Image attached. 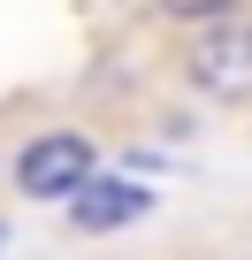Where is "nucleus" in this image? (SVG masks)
Segmentation results:
<instances>
[{"label":"nucleus","instance_id":"39448f33","mask_svg":"<svg viewBox=\"0 0 252 260\" xmlns=\"http://www.w3.org/2000/svg\"><path fill=\"white\" fill-rule=\"evenodd\" d=\"M0 237H8V222H0Z\"/></svg>","mask_w":252,"mask_h":260},{"label":"nucleus","instance_id":"20e7f679","mask_svg":"<svg viewBox=\"0 0 252 260\" xmlns=\"http://www.w3.org/2000/svg\"><path fill=\"white\" fill-rule=\"evenodd\" d=\"M168 23H214V16H237L244 0H153Z\"/></svg>","mask_w":252,"mask_h":260},{"label":"nucleus","instance_id":"f03ea898","mask_svg":"<svg viewBox=\"0 0 252 260\" xmlns=\"http://www.w3.org/2000/svg\"><path fill=\"white\" fill-rule=\"evenodd\" d=\"M92 169H99V138H92V130H39V138H23L16 161H8L16 191L39 199V207H61Z\"/></svg>","mask_w":252,"mask_h":260},{"label":"nucleus","instance_id":"7ed1b4c3","mask_svg":"<svg viewBox=\"0 0 252 260\" xmlns=\"http://www.w3.org/2000/svg\"><path fill=\"white\" fill-rule=\"evenodd\" d=\"M69 230L77 237H115V230H130V222H146V207H153V191L146 184H130V176H107V169H92L69 199Z\"/></svg>","mask_w":252,"mask_h":260},{"label":"nucleus","instance_id":"f257e3e1","mask_svg":"<svg viewBox=\"0 0 252 260\" xmlns=\"http://www.w3.org/2000/svg\"><path fill=\"white\" fill-rule=\"evenodd\" d=\"M184 77L199 100L214 107H252V16H214V23H191V54H184Z\"/></svg>","mask_w":252,"mask_h":260}]
</instances>
